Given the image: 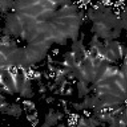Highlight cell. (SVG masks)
<instances>
[{"instance_id": "6da1fadb", "label": "cell", "mask_w": 127, "mask_h": 127, "mask_svg": "<svg viewBox=\"0 0 127 127\" xmlns=\"http://www.w3.org/2000/svg\"><path fill=\"white\" fill-rule=\"evenodd\" d=\"M2 82L3 86L7 87L8 89L10 87V91L14 94L20 95L25 94L27 87H29V80L22 74L18 75H3Z\"/></svg>"}]
</instances>
